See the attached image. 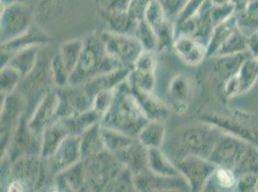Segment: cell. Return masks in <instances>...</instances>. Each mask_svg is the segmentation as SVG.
I'll list each match as a JSON object with an SVG mask.
<instances>
[{
	"mask_svg": "<svg viewBox=\"0 0 258 192\" xmlns=\"http://www.w3.org/2000/svg\"><path fill=\"white\" fill-rule=\"evenodd\" d=\"M151 120L145 114L127 79L116 87L113 104L101 118V125L137 138Z\"/></svg>",
	"mask_w": 258,
	"mask_h": 192,
	"instance_id": "6da1fadb",
	"label": "cell"
},
{
	"mask_svg": "<svg viewBox=\"0 0 258 192\" xmlns=\"http://www.w3.org/2000/svg\"><path fill=\"white\" fill-rule=\"evenodd\" d=\"M122 65L108 55L101 36L92 35L84 41L75 70L70 76V85H84L98 75L113 71Z\"/></svg>",
	"mask_w": 258,
	"mask_h": 192,
	"instance_id": "7a4b0ae2",
	"label": "cell"
},
{
	"mask_svg": "<svg viewBox=\"0 0 258 192\" xmlns=\"http://www.w3.org/2000/svg\"><path fill=\"white\" fill-rule=\"evenodd\" d=\"M108 55L122 66L132 68L146 50L140 41L130 34L107 31L101 33Z\"/></svg>",
	"mask_w": 258,
	"mask_h": 192,
	"instance_id": "3957f363",
	"label": "cell"
},
{
	"mask_svg": "<svg viewBox=\"0 0 258 192\" xmlns=\"http://www.w3.org/2000/svg\"><path fill=\"white\" fill-rule=\"evenodd\" d=\"M222 133L221 129L207 122L205 125L187 127L179 137L180 145L186 152L185 155L192 154L208 159Z\"/></svg>",
	"mask_w": 258,
	"mask_h": 192,
	"instance_id": "277c9868",
	"label": "cell"
},
{
	"mask_svg": "<svg viewBox=\"0 0 258 192\" xmlns=\"http://www.w3.org/2000/svg\"><path fill=\"white\" fill-rule=\"evenodd\" d=\"M2 5V4H1ZM32 22V10L26 2L2 5L1 42L2 43L27 32Z\"/></svg>",
	"mask_w": 258,
	"mask_h": 192,
	"instance_id": "5b68a950",
	"label": "cell"
},
{
	"mask_svg": "<svg viewBox=\"0 0 258 192\" xmlns=\"http://www.w3.org/2000/svg\"><path fill=\"white\" fill-rule=\"evenodd\" d=\"M250 144L251 143L245 139H240L223 131L208 160L214 162L218 166H225L235 170L238 163Z\"/></svg>",
	"mask_w": 258,
	"mask_h": 192,
	"instance_id": "8992f818",
	"label": "cell"
},
{
	"mask_svg": "<svg viewBox=\"0 0 258 192\" xmlns=\"http://www.w3.org/2000/svg\"><path fill=\"white\" fill-rule=\"evenodd\" d=\"M175 165L189 182L191 190L193 191L204 190L206 182L213 175L218 166L206 158L192 154L181 157Z\"/></svg>",
	"mask_w": 258,
	"mask_h": 192,
	"instance_id": "52a82bcc",
	"label": "cell"
},
{
	"mask_svg": "<svg viewBox=\"0 0 258 192\" xmlns=\"http://www.w3.org/2000/svg\"><path fill=\"white\" fill-rule=\"evenodd\" d=\"M59 109L57 118H75L93 108V99L83 85H70L59 87Z\"/></svg>",
	"mask_w": 258,
	"mask_h": 192,
	"instance_id": "ba28073f",
	"label": "cell"
},
{
	"mask_svg": "<svg viewBox=\"0 0 258 192\" xmlns=\"http://www.w3.org/2000/svg\"><path fill=\"white\" fill-rule=\"evenodd\" d=\"M146 21L151 25L157 39V51H164L173 44L174 26L167 17L160 2L151 0L146 12Z\"/></svg>",
	"mask_w": 258,
	"mask_h": 192,
	"instance_id": "9c48e42d",
	"label": "cell"
},
{
	"mask_svg": "<svg viewBox=\"0 0 258 192\" xmlns=\"http://www.w3.org/2000/svg\"><path fill=\"white\" fill-rule=\"evenodd\" d=\"M135 188L141 191L161 190H191L189 182L183 175L162 176L149 170L142 171L134 175Z\"/></svg>",
	"mask_w": 258,
	"mask_h": 192,
	"instance_id": "30bf717a",
	"label": "cell"
},
{
	"mask_svg": "<svg viewBox=\"0 0 258 192\" xmlns=\"http://www.w3.org/2000/svg\"><path fill=\"white\" fill-rule=\"evenodd\" d=\"M157 61L154 51H145L134 64L128 77L129 85L132 88L147 92H153L156 85Z\"/></svg>",
	"mask_w": 258,
	"mask_h": 192,
	"instance_id": "8fae6325",
	"label": "cell"
},
{
	"mask_svg": "<svg viewBox=\"0 0 258 192\" xmlns=\"http://www.w3.org/2000/svg\"><path fill=\"white\" fill-rule=\"evenodd\" d=\"M258 80V60L252 56L247 57L241 64L238 72L223 84V91L226 98L246 93Z\"/></svg>",
	"mask_w": 258,
	"mask_h": 192,
	"instance_id": "7c38bea8",
	"label": "cell"
},
{
	"mask_svg": "<svg viewBox=\"0 0 258 192\" xmlns=\"http://www.w3.org/2000/svg\"><path fill=\"white\" fill-rule=\"evenodd\" d=\"M81 160L80 136L70 134L48 159L49 170L58 175Z\"/></svg>",
	"mask_w": 258,
	"mask_h": 192,
	"instance_id": "4fadbf2b",
	"label": "cell"
},
{
	"mask_svg": "<svg viewBox=\"0 0 258 192\" xmlns=\"http://www.w3.org/2000/svg\"><path fill=\"white\" fill-rule=\"evenodd\" d=\"M59 109V95L57 91H50L43 97L40 105L33 114L27 126L36 137L42 136L44 129L56 121Z\"/></svg>",
	"mask_w": 258,
	"mask_h": 192,
	"instance_id": "5bb4252c",
	"label": "cell"
},
{
	"mask_svg": "<svg viewBox=\"0 0 258 192\" xmlns=\"http://www.w3.org/2000/svg\"><path fill=\"white\" fill-rule=\"evenodd\" d=\"M172 47L180 60L188 65H198L206 58V45L191 35L176 36Z\"/></svg>",
	"mask_w": 258,
	"mask_h": 192,
	"instance_id": "9a60e30c",
	"label": "cell"
},
{
	"mask_svg": "<svg viewBox=\"0 0 258 192\" xmlns=\"http://www.w3.org/2000/svg\"><path fill=\"white\" fill-rule=\"evenodd\" d=\"M70 134L71 132L62 118L44 129L41 136V158L49 159Z\"/></svg>",
	"mask_w": 258,
	"mask_h": 192,
	"instance_id": "2e32d148",
	"label": "cell"
},
{
	"mask_svg": "<svg viewBox=\"0 0 258 192\" xmlns=\"http://www.w3.org/2000/svg\"><path fill=\"white\" fill-rule=\"evenodd\" d=\"M168 93L171 107L177 113H184L192 97V83L189 77L182 73L174 76L170 82Z\"/></svg>",
	"mask_w": 258,
	"mask_h": 192,
	"instance_id": "e0dca14e",
	"label": "cell"
},
{
	"mask_svg": "<svg viewBox=\"0 0 258 192\" xmlns=\"http://www.w3.org/2000/svg\"><path fill=\"white\" fill-rule=\"evenodd\" d=\"M131 69L132 68L126 67V66L118 67L113 71L98 75L97 77L88 81L86 84L83 85L88 94L93 99L94 96L100 90L116 88L119 84H121L123 81L127 79Z\"/></svg>",
	"mask_w": 258,
	"mask_h": 192,
	"instance_id": "ac0fdd59",
	"label": "cell"
},
{
	"mask_svg": "<svg viewBox=\"0 0 258 192\" xmlns=\"http://www.w3.org/2000/svg\"><path fill=\"white\" fill-rule=\"evenodd\" d=\"M205 121L221 129L227 134L233 135L240 139H245L249 143L258 141L257 130L241 123V121H237V119L226 118L220 116H208L206 117Z\"/></svg>",
	"mask_w": 258,
	"mask_h": 192,
	"instance_id": "d6986e66",
	"label": "cell"
},
{
	"mask_svg": "<svg viewBox=\"0 0 258 192\" xmlns=\"http://www.w3.org/2000/svg\"><path fill=\"white\" fill-rule=\"evenodd\" d=\"M131 89L138 98L145 114L151 121L164 122L169 118L171 110L158 96L155 95L153 92H147L132 87Z\"/></svg>",
	"mask_w": 258,
	"mask_h": 192,
	"instance_id": "ffe728a7",
	"label": "cell"
},
{
	"mask_svg": "<svg viewBox=\"0 0 258 192\" xmlns=\"http://www.w3.org/2000/svg\"><path fill=\"white\" fill-rule=\"evenodd\" d=\"M47 41L48 38L45 35H43L40 31L30 28L27 32L22 34L21 36L13 39L11 41L2 43L1 58H5L7 56L9 62L12 56L16 52L32 45H41V43H45Z\"/></svg>",
	"mask_w": 258,
	"mask_h": 192,
	"instance_id": "44dd1931",
	"label": "cell"
},
{
	"mask_svg": "<svg viewBox=\"0 0 258 192\" xmlns=\"http://www.w3.org/2000/svg\"><path fill=\"white\" fill-rule=\"evenodd\" d=\"M238 27V20L236 14L227 18L224 22H220L213 28L210 40L207 45L206 58H213L220 47L225 43L230 35L234 32Z\"/></svg>",
	"mask_w": 258,
	"mask_h": 192,
	"instance_id": "7402d4cb",
	"label": "cell"
},
{
	"mask_svg": "<svg viewBox=\"0 0 258 192\" xmlns=\"http://www.w3.org/2000/svg\"><path fill=\"white\" fill-rule=\"evenodd\" d=\"M80 150L82 160L97 155L105 149L101 136V123L90 127L80 136Z\"/></svg>",
	"mask_w": 258,
	"mask_h": 192,
	"instance_id": "603a6c76",
	"label": "cell"
},
{
	"mask_svg": "<svg viewBox=\"0 0 258 192\" xmlns=\"http://www.w3.org/2000/svg\"><path fill=\"white\" fill-rule=\"evenodd\" d=\"M148 169L162 176L182 175L175 163H172L161 148H149L148 151Z\"/></svg>",
	"mask_w": 258,
	"mask_h": 192,
	"instance_id": "cb8c5ba5",
	"label": "cell"
},
{
	"mask_svg": "<svg viewBox=\"0 0 258 192\" xmlns=\"http://www.w3.org/2000/svg\"><path fill=\"white\" fill-rule=\"evenodd\" d=\"M247 52L243 53L234 54V55H227V56H218L215 64H214V71L218 78L222 79L223 84L228 80L230 77L234 76L238 72L241 64L247 59V57L251 56Z\"/></svg>",
	"mask_w": 258,
	"mask_h": 192,
	"instance_id": "d4e9b609",
	"label": "cell"
},
{
	"mask_svg": "<svg viewBox=\"0 0 258 192\" xmlns=\"http://www.w3.org/2000/svg\"><path fill=\"white\" fill-rule=\"evenodd\" d=\"M41 48L40 44L32 45L16 52L8 62V65L18 70L22 77L31 73L37 62V57ZM6 64V65H7Z\"/></svg>",
	"mask_w": 258,
	"mask_h": 192,
	"instance_id": "484cf974",
	"label": "cell"
},
{
	"mask_svg": "<svg viewBox=\"0 0 258 192\" xmlns=\"http://www.w3.org/2000/svg\"><path fill=\"white\" fill-rule=\"evenodd\" d=\"M236 172L225 166H217L213 175L206 182L204 190H232L236 188Z\"/></svg>",
	"mask_w": 258,
	"mask_h": 192,
	"instance_id": "4316f807",
	"label": "cell"
},
{
	"mask_svg": "<svg viewBox=\"0 0 258 192\" xmlns=\"http://www.w3.org/2000/svg\"><path fill=\"white\" fill-rule=\"evenodd\" d=\"M166 137V127L162 121H150L142 129L137 139L149 148H161Z\"/></svg>",
	"mask_w": 258,
	"mask_h": 192,
	"instance_id": "83f0119b",
	"label": "cell"
},
{
	"mask_svg": "<svg viewBox=\"0 0 258 192\" xmlns=\"http://www.w3.org/2000/svg\"><path fill=\"white\" fill-rule=\"evenodd\" d=\"M101 115L95 109H90L75 118H62L72 135L81 136L86 130L101 121Z\"/></svg>",
	"mask_w": 258,
	"mask_h": 192,
	"instance_id": "f1b7e54d",
	"label": "cell"
},
{
	"mask_svg": "<svg viewBox=\"0 0 258 192\" xmlns=\"http://www.w3.org/2000/svg\"><path fill=\"white\" fill-rule=\"evenodd\" d=\"M247 51H248V36L238 26L234 32L230 35V37L220 47L214 57L234 55Z\"/></svg>",
	"mask_w": 258,
	"mask_h": 192,
	"instance_id": "f546056e",
	"label": "cell"
},
{
	"mask_svg": "<svg viewBox=\"0 0 258 192\" xmlns=\"http://www.w3.org/2000/svg\"><path fill=\"white\" fill-rule=\"evenodd\" d=\"M83 44L84 41L82 40H73L66 42L60 46L59 55L70 74H72V72L75 70L76 64L79 61Z\"/></svg>",
	"mask_w": 258,
	"mask_h": 192,
	"instance_id": "4dcf8cb0",
	"label": "cell"
},
{
	"mask_svg": "<svg viewBox=\"0 0 258 192\" xmlns=\"http://www.w3.org/2000/svg\"><path fill=\"white\" fill-rule=\"evenodd\" d=\"M236 16L239 28L247 36L255 32L258 28V0H251L247 9Z\"/></svg>",
	"mask_w": 258,
	"mask_h": 192,
	"instance_id": "1f68e13d",
	"label": "cell"
},
{
	"mask_svg": "<svg viewBox=\"0 0 258 192\" xmlns=\"http://www.w3.org/2000/svg\"><path fill=\"white\" fill-rule=\"evenodd\" d=\"M133 35L140 41L146 51L155 52L157 50V39L155 33L146 19L138 22Z\"/></svg>",
	"mask_w": 258,
	"mask_h": 192,
	"instance_id": "d6a6232c",
	"label": "cell"
},
{
	"mask_svg": "<svg viewBox=\"0 0 258 192\" xmlns=\"http://www.w3.org/2000/svg\"><path fill=\"white\" fill-rule=\"evenodd\" d=\"M234 171L239 175L244 173H254L258 175V149L250 144Z\"/></svg>",
	"mask_w": 258,
	"mask_h": 192,
	"instance_id": "836d02e7",
	"label": "cell"
},
{
	"mask_svg": "<svg viewBox=\"0 0 258 192\" xmlns=\"http://www.w3.org/2000/svg\"><path fill=\"white\" fill-rule=\"evenodd\" d=\"M22 77V74L10 65L3 66L1 70V92L3 94L12 93Z\"/></svg>",
	"mask_w": 258,
	"mask_h": 192,
	"instance_id": "e575fe53",
	"label": "cell"
},
{
	"mask_svg": "<svg viewBox=\"0 0 258 192\" xmlns=\"http://www.w3.org/2000/svg\"><path fill=\"white\" fill-rule=\"evenodd\" d=\"M116 88L104 89L98 91L93 98V109H95L101 117H103L113 104Z\"/></svg>",
	"mask_w": 258,
	"mask_h": 192,
	"instance_id": "d590c367",
	"label": "cell"
},
{
	"mask_svg": "<svg viewBox=\"0 0 258 192\" xmlns=\"http://www.w3.org/2000/svg\"><path fill=\"white\" fill-rule=\"evenodd\" d=\"M205 0H188L184 5L181 11L175 17V21L173 22V26H177L182 22H186L195 17L201 8L203 7Z\"/></svg>",
	"mask_w": 258,
	"mask_h": 192,
	"instance_id": "8d00e7d4",
	"label": "cell"
},
{
	"mask_svg": "<svg viewBox=\"0 0 258 192\" xmlns=\"http://www.w3.org/2000/svg\"><path fill=\"white\" fill-rule=\"evenodd\" d=\"M51 71L53 75L54 82L58 85V87H62L69 84L71 74L63 64L59 53L57 54L52 60Z\"/></svg>",
	"mask_w": 258,
	"mask_h": 192,
	"instance_id": "74e56055",
	"label": "cell"
},
{
	"mask_svg": "<svg viewBox=\"0 0 258 192\" xmlns=\"http://www.w3.org/2000/svg\"><path fill=\"white\" fill-rule=\"evenodd\" d=\"M258 175L254 173H244L238 176L236 189L238 191H256Z\"/></svg>",
	"mask_w": 258,
	"mask_h": 192,
	"instance_id": "f35d334b",
	"label": "cell"
},
{
	"mask_svg": "<svg viewBox=\"0 0 258 192\" xmlns=\"http://www.w3.org/2000/svg\"><path fill=\"white\" fill-rule=\"evenodd\" d=\"M169 20L178 15L188 0H158Z\"/></svg>",
	"mask_w": 258,
	"mask_h": 192,
	"instance_id": "ab89813d",
	"label": "cell"
},
{
	"mask_svg": "<svg viewBox=\"0 0 258 192\" xmlns=\"http://www.w3.org/2000/svg\"><path fill=\"white\" fill-rule=\"evenodd\" d=\"M250 0H230V4L233 6L235 14H239L247 9Z\"/></svg>",
	"mask_w": 258,
	"mask_h": 192,
	"instance_id": "60d3db41",
	"label": "cell"
},
{
	"mask_svg": "<svg viewBox=\"0 0 258 192\" xmlns=\"http://www.w3.org/2000/svg\"><path fill=\"white\" fill-rule=\"evenodd\" d=\"M210 1L214 6H221V5H226L230 3V0H210Z\"/></svg>",
	"mask_w": 258,
	"mask_h": 192,
	"instance_id": "b9f144b4",
	"label": "cell"
},
{
	"mask_svg": "<svg viewBox=\"0 0 258 192\" xmlns=\"http://www.w3.org/2000/svg\"><path fill=\"white\" fill-rule=\"evenodd\" d=\"M27 0H1L2 5H9L13 3H21V2H26Z\"/></svg>",
	"mask_w": 258,
	"mask_h": 192,
	"instance_id": "7bdbcfd3",
	"label": "cell"
},
{
	"mask_svg": "<svg viewBox=\"0 0 258 192\" xmlns=\"http://www.w3.org/2000/svg\"><path fill=\"white\" fill-rule=\"evenodd\" d=\"M256 191H258V181H257V185H256Z\"/></svg>",
	"mask_w": 258,
	"mask_h": 192,
	"instance_id": "ee69618b",
	"label": "cell"
},
{
	"mask_svg": "<svg viewBox=\"0 0 258 192\" xmlns=\"http://www.w3.org/2000/svg\"><path fill=\"white\" fill-rule=\"evenodd\" d=\"M256 31H257V32H258V28H257V29H256Z\"/></svg>",
	"mask_w": 258,
	"mask_h": 192,
	"instance_id": "f6af8a7d",
	"label": "cell"
},
{
	"mask_svg": "<svg viewBox=\"0 0 258 192\" xmlns=\"http://www.w3.org/2000/svg\"><path fill=\"white\" fill-rule=\"evenodd\" d=\"M257 60H258V58H257Z\"/></svg>",
	"mask_w": 258,
	"mask_h": 192,
	"instance_id": "bcb514c9",
	"label": "cell"
},
{
	"mask_svg": "<svg viewBox=\"0 0 258 192\" xmlns=\"http://www.w3.org/2000/svg\"><path fill=\"white\" fill-rule=\"evenodd\" d=\"M250 1H251V0H250Z\"/></svg>",
	"mask_w": 258,
	"mask_h": 192,
	"instance_id": "7dc6e473",
	"label": "cell"
}]
</instances>
